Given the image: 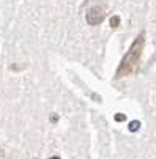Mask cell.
<instances>
[{"instance_id": "3", "label": "cell", "mask_w": 156, "mask_h": 159, "mask_svg": "<svg viewBox=\"0 0 156 159\" xmlns=\"http://www.w3.org/2000/svg\"><path fill=\"white\" fill-rule=\"evenodd\" d=\"M118 25H120V17L118 16H112V17H110V27L117 29Z\"/></svg>"}, {"instance_id": "2", "label": "cell", "mask_w": 156, "mask_h": 159, "mask_svg": "<svg viewBox=\"0 0 156 159\" xmlns=\"http://www.w3.org/2000/svg\"><path fill=\"white\" fill-rule=\"evenodd\" d=\"M104 17H106V13H104V8L101 7H92L87 11V16H85L87 22L90 25H99L104 20Z\"/></svg>"}, {"instance_id": "6", "label": "cell", "mask_w": 156, "mask_h": 159, "mask_svg": "<svg viewBox=\"0 0 156 159\" xmlns=\"http://www.w3.org/2000/svg\"><path fill=\"white\" fill-rule=\"evenodd\" d=\"M49 159H60L58 156H52V157H49Z\"/></svg>"}, {"instance_id": "4", "label": "cell", "mask_w": 156, "mask_h": 159, "mask_svg": "<svg viewBox=\"0 0 156 159\" xmlns=\"http://www.w3.org/2000/svg\"><path fill=\"white\" fill-rule=\"evenodd\" d=\"M139 126H140V123H139V121H132V123L129 125V129H131V131H137V129H139Z\"/></svg>"}, {"instance_id": "5", "label": "cell", "mask_w": 156, "mask_h": 159, "mask_svg": "<svg viewBox=\"0 0 156 159\" xmlns=\"http://www.w3.org/2000/svg\"><path fill=\"white\" fill-rule=\"evenodd\" d=\"M115 120H117V121H125V120H126V117L123 115V113H120V115L117 113V115H115Z\"/></svg>"}, {"instance_id": "1", "label": "cell", "mask_w": 156, "mask_h": 159, "mask_svg": "<svg viewBox=\"0 0 156 159\" xmlns=\"http://www.w3.org/2000/svg\"><path fill=\"white\" fill-rule=\"evenodd\" d=\"M144 44H145V33L140 32L134 43L131 44V48L128 49V52L125 54V57L122 58L120 66L117 68V73L115 77L122 79V77H128L136 74L139 70V65H140V57H142V51H144Z\"/></svg>"}]
</instances>
